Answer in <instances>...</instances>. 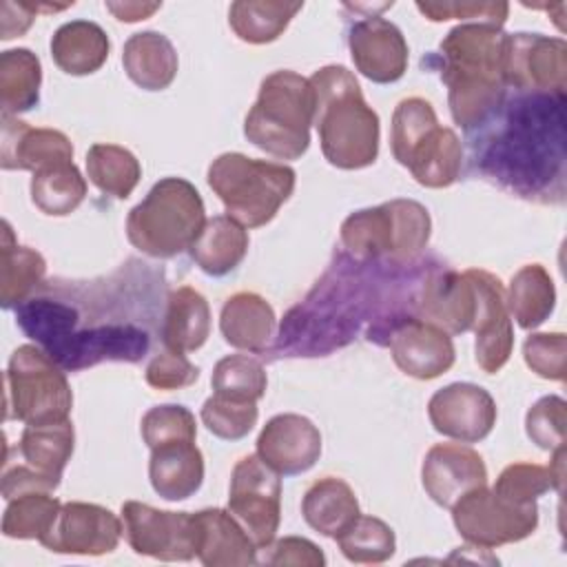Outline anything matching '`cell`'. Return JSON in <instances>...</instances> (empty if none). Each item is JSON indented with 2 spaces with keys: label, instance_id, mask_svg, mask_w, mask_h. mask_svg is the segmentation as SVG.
Wrapping results in <instances>:
<instances>
[{
  "label": "cell",
  "instance_id": "obj_1",
  "mask_svg": "<svg viewBox=\"0 0 567 567\" xmlns=\"http://www.w3.org/2000/svg\"><path fill=\"white\" fill-rule=\"evenodd\" d=\"M505 38L501 27L465 22L441 40L450 113L465 131L485 124L505 100Z\"/></svg>",
  "mask_w": 567,
  "mask_h": 567
},
{
  "label": "cell",
  "instance_id": "obj_2",
  "mask_svg": "<svg viewBox=\"0 0 567 567\" xmlns=\"http://www.w3.org/2000/svg\"><path fill=\"white\" fill-rule=\"evenodd\" d=\"M315 126L323 157L343 171L365 168L379 155V115L368 106L352 71L328 64L312 73Z\"/></svg>",
  "mask_w": 567,
  "mask_h": 567
},
{
  "label": "cell",
  "instance_id": "obj_3",
  "mask_svg": "<svg viewBox=\"0 0 567 567\" xmlns=\"http://www.w3.org/2000/svg\"><path fill=\"white\" fill-rule=\"evenodd\" d=\"M315 91L310 80L281 69L261 80L259 95L244 120L250 144L279 159H299L310 146Z\"/></svg>",
  "mask_w": 567,
  "mask_h": 567
},
{
  "label": "cell",
  "instance_id": "obj_4",
  "mask_svg": "<svg viewBox=\"0 0 567 567\" xmlns=\"http://www.w3.org/2000/svg\"><path fill=\"white\" fill-rule=\"evenodd\" d=\"M204 224L199 190L184 177H164L131 208L126 237L140 252L168 259L190 248Z\"/></svg>",
  "mask_w": 567,
  "mask_h": 567
},
{
  "label": "cell",
  "instance_id": "obj_5",
  "mask_svg": "<svg viewBox=\"0 0 567 567\" xmlns=\"http://www.w3.org/2000/svg\"><path fill=\"white\" fill-rule=\"evenodd\" d=\"M206 179L228 217L244 228H259L288 202L297 175L286 164L252 159L244 153H221L208 166Z\"/></svg>",
  "mask_w": 567,
  "mask_h": 567
},
{
  "label": "cell",
  "instance_id": "obj_6",
  "mask_svg": "<svg viewBox=\"0 0 567 567\" xmlns=\"http://www.w3.org/2000/svg\"><path fill=\"white\" fill-rule=\"evenodd\" d=\"M392 155L412 177L427 188H445L461 175L463 148L456 133L441 126L432 104L405 97L392 115Z\"/></svg>",
  "mask_w": 567,
  "mask_h": 567
},
{
  "label": "cell",
  "instance_id": "obj_7",
  "mask_svg": "<svg viewBox=\"0 0 567 567\" xmlns=\"http://www.w3.org/2000/svg\"><path fill=\"white\" fill-rule=\"evenodd\" d=\"M432 221L423 204L392 199L348 215L341 224V244L357 259H412L430 239Z\"/></svg>",
  "mask_w": 567,
  "mask_h": 567
},
{
  "label": "cell",
  "instance_id": "obj_8",
  "mask_svg": "<svg viewBox=\"0 0 567 567\" xmlns=\"http://www.w3.org/2000/svg\"><path fill=\"white\" fill-rule=\"evenodd\" d=\"M7 410L4 419L24 425L64 421L73 408V392L64 368L38 346H20L9 359L4 374Z\"/></svg>",
  "mask_w": 567,
  "mask_h": 567
},
{
  "label": "cell",
  "instance_id": "obj_9",
  "mask_svg": "<svg viewBox=\"0 0 567 567\" xmlns=\"http://www.w3.org/2000/svg\"><path fill=\"white\" fill-rule=\"evenodd\" d=\"M450 509L456 532L474 547L489 549L518 543L538 527L536 503H512L494 489H487V485L465 492Z\"/></svg>",
  "mask_w": 567,
  "mask_h": 567
},
{
  "label": "cell",
  "instance_id": "obj_10",
  "mask_svg": "<svg viewBox=\"0 0 567 567\" xmlns=\"http://www.w3.org/2000/svg\"><path fill=\"white\" fill-rule=\"evenodd\" d=\"M228 512L259 549L275 540L281 518V478L257 454L241 456L233 467Z\"/></svg>",
  "mask_w": 567,
  "mask_h": 567
},
{
  "label": "cell",
  "instance_id": "obj_11",
  "mask_svg": "<svg viewBox=\"0 0 567 567\" xmlns=\"http://www.w3.org/2000/svg\"><path fill=\"white\" fill-rule=\"evenodd\" d=\"M122 529L135 554L157 560H190L197 556V527L188 512H166L126 501L122 505Z\"/></svg>",
  "mask_w": 567,
  "mask_h": 567
},
{
  "label": "cell",
  "instance_id": "obj_12",
  "mask_svg": "<svg viewBox=\"0 0 567 567\" xmlns=\"http://www.w3.org/2000/svg\"><path fill=\"white\" fill-rule=\"evenodd\" d=\"M505 82L549 97H563L567 82V44L543 33H507L503 55Z\"/></svg>",
  "mask_w": 567,
  "mask_h": 567
},
{
  "label": "cell",
  "instance_id": "obj_13",
  "mask_svg": "<svg viewBox=\"0 0 567 567\" xmlns=\"http://www.w3.org/2000/svg\"><path fill=\"white\" fill-rule=\"evenodd\" d=\"M122 532V520L111 509L71 501L62 503L53 527L40 543L58 554L102 556L117 547Z\"/></svg>",
  "mask_w": 567,
  "mask_h": 567
},
{
  "label": "cell",
  "instance_id": "obj_14",
  "mask_svg": "<svg viewBox=\"0 0 567 567\" xmlns=\"http://www.w3.org/2000/svg\"><path fill=\"white\" fill-rule=\"evenodd\" d=\"M427 416L439 434L461 443H478L496 425V403L481 385L450 383L432 394Z\"/></svg>",
  "mask_w": 567,
  "mask_h": 567
},
{
  "label": "cell",
  "instance_id": "obj_15",
  "mask_svg": "<svg viewBox=\"0 0 567 567\" xmlns=\"http://www.w3.org/2000/svg\"><path fill=\"white\" fill-rule=\"evenodd\" d=\"M348 47L357 71L370 82H396L408 69V42L401 29L381 16H368L354 22Z\"/></svg>",
  "mask_w": 567,
  "mask_h": 567
},
{
  "label": "cell",
  "instance_id": "obj_16",
  "mask_svg": "<svg viewBox=\"0 0 567 567\" xmlns=\"http://www.w3.org/2000/svg\"><path fill=\"white\" fill-rule=\"evenodd\" d=\"M257 456L279 476L303 474L321 456L319 427L301 414H277L257 436Z\"/></svg>",
  "mask_w": 567,
  "mask_h": 567
},
{
  "label": "cell",
  "instance_id": "obj_17",
  "mask_svg": "<svg viewBox=\"0 0 567 567\" xmlns=\"http://www.w3.org/2000/svg\"><path fill=\"white\" fill-rule=\"evenodd\" d=\"M476 292H478V312L472 330L476 332V363L483 372H498L514 348V330L512 319L505 303V290L498 277L487 270L470 268Z\"/></svg>",
  "mask_w": 567,
  "mask_h": 567
},
{
  "label": "cell",
  "instance_id": "obj_18",
  "mask_svg": "<svg viewBox=\"0 0 567 567\" xmlns=\"http://www.w3.org/2000/svg\"><path fill=\"white\" fill-rule=\"evenodd\" d=\"M148 350V334L131 323L100 326L71 332L49 354L64 370H82L100 361H140Z\"/></svg>",
  "mask_w": 567,
  "mask_h": 567
},
{
  "label": "cell",
  "instance_id": "obj_19",
  "mask_svg": "<svg viewBox=\"0 0 567 567\" xmlns=\"http://www.w3.org/2000/svg\"><path fill=\"white\" fill-rule=\"evenodd\" d=\"M421 481L427 496L450 509L465 492L487 485V467L470 445L436 443L423 458Z\"/></svg>",
  "mask_w": 567,
  "mask_h": 567
},
{
  "label": "cell",
  "instance_id": "obj_20",
  "mask_svg": "<svg viewBox=\"0 0 567 567\" xmlns=\"http://www.w3.org/2000/svg\"><path fill=\"white\" fill-rule=\"evenodd\" d=\"M388 346L399 370L421 381H430L447 372L456 357L452 337L425 319H408L396 326Z\"/></svg>",
  "mask_w": 567,
  "mask_h": 567
},
{
  "label": "cell",
  "instance_id": "obj_21",
  "mask_svg": "<svg viewBox=\"0 0 567 567\" xmlns=\"http://www.w3.org/2000/svg\"><path fill=\"white\" fill-rule=\"evenodd\" d=\"M73 162L71 140L55 128H33L27 122L2 115L0 164L4 171H40Z\"/></svg>",
  "mask_w": 567,
  "mask_h": 567
},
{
  "label": "cell",
  "instance_id": "obj_22",
  "mask_svg": "<svg viewBox=\"0 0 567 567\" xmlns=\"http://www.w3.org/2000/svg\"><path fill=\"white\" fill-rule=\"evenodd\" d=\"M478 312V292L470 270L443 272L432 277L421 297V315L425 321L443 328L447 334L472 330Z\"/></svg>",
  "mask_w": 567,
  "mask_h": 567
},
{
  "label": "cell",
  "instance_id": "obj_23",
  "mask_svg": "<svg viewBox=\"0 0 567 567\" xmlns=\"http://www.w3.org/2000/svg\"><path fill=\"white\" fill-rule=\"evenodd\" d=\"M193 516L197 527V558L206 567H246L257 563V545L228 509L208 507Z\"/></svg>",
  "mask_w": 567,
  "mask_h": 567
},
{
  "label": "cell",
  "instance_id": "obj_24",
  "mask_svg": "<svg viewBox=\"0 0 567 567\" xmlns=\"http://www.w3.org/2000/svg\"><path fill=\"white\" fill-rule=\"evenodd\" d=\"M148 478L164 501L193 496L204 481V456L195 441H168L151 447Z\"/></svg>",
  "mask_w": 567,
  "mask_h": 567
},
{
  "label": "cell",
  "instance_id": "obj_25",
  "mask_svg": "<svg viewBox=\"0 0 567 567\" xmlns=\"http://www.w3.org/2000/svg\"><path fill=\"white\" fill-rule=\"evenodd\" d=\"M219 330L233 348L264 352L275 334V310L257 292H235L221 308Z\"/></svg>",
  "mask_w": 567,
  "mask_h": 567
},
{
  "label": "cell",
  "instance_id": "obj_26",
  "mask_svg": "<svg viewBox=\"0 0 567 567\" xmlns=\"http://www.w3.org/2000/svg\"><path fill=\"white\" fill-rule=\"evenodd\" d=\"M122 64L131 82L144 91H164L177 75V51L159 31L133 33L122 51Z\"/></svg>",
  "mask_w": 567,
  "mask_h": 567
},
{
  "label": "cell",
  "instance_id": "obj_27",
  "mask_svg": "<svg viewBox=\"0 0 567 567\" xmlns=\"http://www.w3.org/2000/svg\"><path fill=\"white\" fill-rule=\"evenodd\" d=\"M109 35L91 20H71L51 38V58L69 75L95 73L109 58Z\"/></svg>",
  "mask_w": 567,
  "mask_h": 567
},
{
  "label": "cell",
  "instance_id": "obj_28",
  "mask_svg": "<svg viewBox=\"0 0 567 567\" xmlns=\"http://www.w3.org/2000/svg\"><path fill=\"white\" fill-rule=\"evenodd\" d=\"M190 259L210 277H224L233 272L248 252L246 228L228 215H215L206 219L197 239L193 241Z\"/></svg>",
  "mask_w": 567,
  "mask_h": 567
},
{
  "label": "cell",
  "instance_id": "obj_29",
  "mask_svg": "<svg viewBox=\"0 0 567 567\" xmlns=\"http://www.w3.org/2000/svg\"><path fill=\"white\" fill-rule=\"evenodd\" d=\"M210 334V308L202 292L179 286L168 295L162 341L168 350L190 352L206 343Z\"/></svg>",
  "mask_w": 567,
  "mask_h": 567
},
{
  "label": "cell",
  "instance_id": "obj_30",
  "mask_svg": "<svg viewBox=\"0 0 567 567\" xmlns=\"http://www.w3.org/2000/svg\"><path fill=\"white\" fill-rule=\"evenodd\" d=\"M301 514L315 532L337 538L359 516V501L343 478L323 476L306 489Z\"/></svg>",
  "mask_w": 567,
  "mask_h": 567
},
{
  "label": "cell",
  "instance_id": "obj_31",
  "mask_svg": "<svg viewBox=\"0 0 567 567\" xmlns=\"http://www.w3.org/2000/svg\"><path fill=\"white\" fill-rule=\"evenodd\" d=\"M75 432L71 419L24 425L18 450L29 467L60 485L62 472L73 454Z\"/></svg>",
  "mask_w": 567,
  "mask_h": 567
},
{
  "label": "cell",
  "instance_id": "obj_32",
  "mask_svg": "<svg viewBox=\"0 0 567 567\" xmlns=\"http://www.w3.org/2000/svg\"><path fill=\"white\" fill-rule=\"evenodd\" d=\"M0 248V303L2 308H18L44 279L47 261L38 250L16 244L9 221H2Z\"/></svg>",
  "mask_w": 567,
  "mask_h": 567
},
{
  "label": "cell",
  "instance_id": "obj_33",
  "mask_svg": "<svg viewBox=\"0 0 567 567\" xmlns=\"http://www.w3.org/2000/svg\"><path fill=\"white\" fill-rule=\"evenodd\" d=\"M505 303L520 328H538L556 306V288L549 272L540 264L523 266L509 281Z\"/></svg>",
  "mask_w": 567,
  "mask_h": 567
},
{
  "label": "cell",
  "instance_id": "obj_34",
  "mask_svg": "<svg viewBox=\"0 0 567 567\" xmlns=\"http://www.w3.org/2000/svg\"><path fill=\"white\" fill-rule=\"evenodd\" d=\"M42 66L33 51L9 49L0 55V106L2 115L31 111L40 102Z\"/></svg>",
  "mask_w": 567,
  "mask_h": 567
},
{
  "label": "cell",
  "instance_id": "obj_35",
  "mask_svg": "<svg viewBox=\"0 0 567 567\" xmlns=\"http://www.w3.org/2000/svg\"><path fill=\"white\" fill-rule=\"evenodd\" d=\"M301 2H270V0H239L228 9V24L235 35L250 44H266L277 40L290 20L301 11Z\"/></svg>",
  "mask_w": 567,
  "mask_h": 567
},
{
  "label": "cell",
  "instance_id": "obj_36",
  "mask_svg": "<svg viewBox=\"0 0 567 567\" xmlns=\"http://www.w3.org/2000/svg\"><path fill=\"white\" fill-rule=\"evenodd\" d=\"M86 197V179L73 162L40 168L31 177V202L53 217L73 213Z\"/></svg>",
  "mask_w": 567,
  "mask_h": 567
},
{
  "label": "cell",
  "instance_id": "obj_37",
  "mask_svg": "<svg viewBox=\"0 0 567 567\" xmlns=\"http://www.w3.org/2000/svg\"><path fill=\"white\" fill-rule=\"evenodd\" d=\"M62 503L49 489H29L7 501L2 534L20 540H42L53 527Z\"/></svg>",
  "mask_w": 567,
  "mask_h": 567
},
{
  "label": "cell",
  "instance_id": "obj_38",
  "mask_svg": "<svg viewBox=\"0 0 567 567\" xmlns=\"http://www.w3.org/2000/svg\"><path fill=\"white\" fill-rule=\"evenodd\" d=\"M86 173L102 193L126 199L142 177V166L124 146L93 144L86 153Z\"/></svg>",
  "mask_w": 567,
  "mask_h": 567
},
{
  "label": "cell",
  "instance_id": "obj_39",
  "mask_svg": "<svg viewBox=\"0 0 567 567\" xmlns=\"http://www.w3.org/2000/svg\"><path fill=\"white\" fill-rule=\"evenodd\" d=\"M341 554L350 563H385L396 551V538L388 523L377 516H357L339 536Z\"/></svg>",
  "mask_w": 567,
  "mask_h": 567
},
{
  "label": "cell",
  "instance_id": "obj_40",
  "mask_svg": "<svg viewBox=\"0 0 567 567\" xmlns=\"http://www.w3.org/2000/svg\"><path fill=\"white\" fill-rule=\"evenodd\" d=\"M210 383L219 396L257 403L266 394L268 379L257 359L248 354H228L215 363Z\"/></svg>",
  "mask_w": 567,
  "mask_h": 567
},
{
  "label": "cell",
  "instance_id": "obj_41",
  "mask_svg": "<svg viewBox=\"0 0 567 567\" xmlns=\"http://www.w3.org/2000/svg\"><path fill=\"white\" fill-rule=\"evenodd\" d=\"M259 410L255 401H235L213 394L202 405V421L208 432L224 441L244 439L257 423Z\"/></svg>",
  "mask_w": 567,
  "mask_h": 567
},
{
  "label": "cell",
  "instance_id": "obj_42",
  "mask_svg": "<svg viewBox=\"0 0 567 567\" xmlns=\"http://www.w3.org/2000/svg\"><path fill=\"white\" fill-rule=\"evenodd\" d=\"M492 489L496 494L505 496L507 501L518 503V505L536 503V498L543 496L549 489L560 492L554 476H551V470L545 467V465H536V463H512V465H507L498 474Z\"/></svg>",
  "mask_w": 567,
  "mask_h": 567
},
{
  "label": "cell",
  "instance_id": "obj_43",
  "mask_svg": "<svg viewBox=\"0 0 567 567\" xmlns=\"http://www.w3.org/2000/svg\"><path fill=\"white\" fill-rule=\"evenodd\" d=\"M567 403L565 399L549 394L538 399L525 416V432L540 450L554 452L565 445Z\"/></svg>",
  "mask_w": 567,
  "mask_h": 567
},
{
  "label": "cell",
  "instance_id": "obj_44",
  "mask_svg": "<svg viewBox=\"0 0 567 567\" xmlns=\"http://www.w3.org/2000/svg\"><path fill=\"white\" fill-rule=\"evenodd\" d=\"M197 425L190 410L184 405L166 403L155 405L142 416V439L148 447L168 443V441H195Z\"/></svg>",
  "mask_w": 567,
  "mask_h": 567
},
{
  "label": "cell",
  "instance_id": "obj_45",
  "mask_svg": "<svg viewBox=\"0 0 567 567\" xmlns=\"http://www.w3.org/2000/svg\"><path fill=\"white\" fill-rule=\"evenodd\" d=\"M523 357L532 372L549 381H565L567 337L563 332H536L523 343Z\"/></svg>",
  "mask_w": 567,
  "mask_h": 567
},
{
  "label": "cell",
  "instance_id": "obj_46",
  "mask_svg": "<svg viewBox=\"0 0 567 567\" xmlns=\"http://www.w3.org/2000/svg\"><path fill=\"white\" fill-rule=\"evenodd\" d=\"M416 9L432 22L467 20L492 27H503L509 13L507 2H416Z\"/></svg>",
  "mask_w": 567,
  "mask_h": 567
},
{
  "label": "cell",
  "instance_id": "obj_47",
  "mask_svg": "<svg viewBox=\"0 0 567 567\" xmlns=\"http://www.w3.org/2000/svg\"><path fill=\"white\" fill-rule=\"evenodd\" d=\"M199 379V368L193 365L184 352L166 350L146 365V383L155 390H179Z\"/></svg>",
  "mask_w": 567,
  "mask_h": 567
},
{
  "label": "cell",
  "instance_id": "obj_48",
  "mask_svg": "<svg viewBox=\"0 0 567 567\" xmlns=\"http://www.w3.org/2000/svg\"><path fill=\"white\" fill-rule=\"evenodd\" d=\"M268 554L264 556L266 565H297V567H323L326 556L323 551L308 538L301 536H286L270 543Z\"/></svg>",
  "mask_w": 567,
  "mask_h": 567
},
{
  "label": "cell",
  "instance_id": "obj_49",
  "mask_svg": "<svg viewBox=\"0 0 567 567\" xmlns=\"http://www.w3.org/2000/svg\"><path fill=\"white\" fill-rule=\"evenodd\" d=\"M55 487L58 485L53 481H49L47 476H42L40 472H35L27 463L7 470L4 476H2V496L7 501L13 498L16 494H22V492H29V489H49V492H53Z\"/></svg>",
  "mask_w": 567,
  "mask_h": 567
},
{
  "label": "cell",
  "instance_id": "obj_50",
  "mask_svg": "<svg viewBox=\"0 0 567 567\" xmlns=\"http://www.w3.org/2000/svg\"><path fill=\"white\" fill-rule=\"evenodd\" d=\"M35 13H38L35 4L4 0L0 4V33H2L0 38L11 40L16 35H22L31 27Z\"/></svg>",
  "mask_w": 567,
  "mask_h": 567
},
{
  "label": "cell",
  "instance_id": "obj_51",
  "mask_svg": "<svg viewBox=\"0 0 567 567\" xmlns=\"http://www.w3.org/2000/svg\"><path fill=\"white\" fill-rule=\"evenodd\" d=\"M162 2H106V9L122 22H137L159 11Z\"/></svg>",
  "mask_w": 567,
  "mask_h": 567
}]
</instances>
